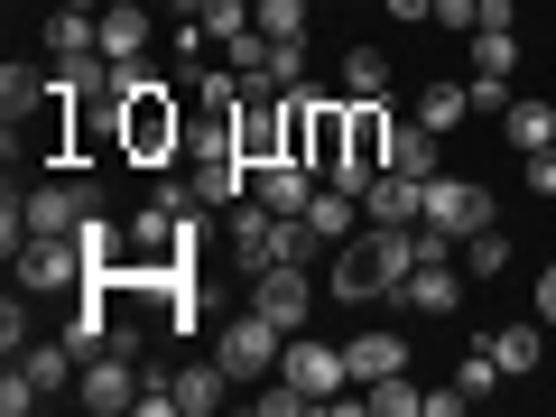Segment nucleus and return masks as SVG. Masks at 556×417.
Segmentation results:
<instances>
[{
    "instance_id": "c9c22d12",
    "label": "nucleus",
    "mask_w": 556,
    "mask_h": 417,
    "mask_svg": "<svg viewBox=\"0 0 556 417\" xmlns=\"http://www.w3.org/2000/svg\"><path fill=\"white\" fill-rule=\"evenodd\" d=\"M529 186H538V195H556V139H547V149H529Z\"/></svg>"
},
{
    "instance_id": "7ed1b4c3",
    "label": "nucleus",
    "mask_w": 556,
    "mask_h": 417,
    "mask_svg": "<svg viewBox=\"0 0 556 417\" xmlns=\"http://www.w3.org/2000/svg\"><path fill=\"white\" fill-rule=\"evenodd\" d=\"M10 269H20L28 298H56V288L93 278V260H84V241H75V232H28L20 251H10Z\"/></svg>"
},
{
    "instance_id": "f257e3e1",
    "label": "nucleus",
    "mask_w": 556,
    "mask_h": 417,
    "mask_svg": "<svg viewBox=\"0 0 556 417\" xmlns=\"http://www.w3.org/2000/svg\"><path fill=\"white\" fill-rule=\"evenodd\" d=\"M408 269H417V232H380V223H371V232H353L334 251L325 278H334V298H399V278H408Z\"/></svg>"
},
{
    "instance_id": "cd10ccee",
    "label": "nucleus",
    "mask_w": 556,
    "mask_h": 417,
    "mask_svg": "<svg viewBox=\"0 0 556 417\" xmlns=\"http://www.w3.org/2000/svg\"><path fill=\"white\" fill-rule=\"evenodd\" d=\"M260 75H269L278 93H306V38H269V56H260Z\"/></svg>"
},
{
    "instance_id": "2f4dec72",
    "label": "nucleus",
    "mask_w": 556,
    "mask_h": 417,
    "mask_svg": "<svg viewBox=\"0 0 556 417\" xmlns=\"http://www.w3.org/2000/svg\"><path fill=\"white\" fill-rule=\"evenodd\" d=\"M251 408H260V417H298V408H316V399H306V390H298V380L278 371V380H269V390H260V399H251Z\"/></svg>"
},
{
    "instance_id": "ea45409f",
    "label": "nucleus",
    "mask_w": 556,
    "mask_h": 417,
    "mask_svg": "<svg viewBox=\"0 0 556 417\" xmlns=\"http://www.w3.org/2000/svg\"><path fill=\"white\" fill-rule=\"evenodd\" d=\"M167 10H177V20H204V10H214V0H167Z\"/></svg>"
},
{
    "instance_id": "79ce46f5",
    "label": "nucleus",
    "mask_w": 556,
    "mask_h": 417,
    "mask_svg": "<svg viewBox=\"0 0 556 417\" xmlns=\"http://www.w3.org/2000/svg\"><path fill=\"white\" fill-rule=\"evenodd\" d=\"M547 204H556V195H547Z\"/></svg>"
},
{
    "instance_id": "f03ea898",
    "label": "nucleus",
    "mask_w": 556,
    "mask_h": 417,
    "mask_svg": "<svg viewBox=\"0 0 556 417\" xmlns=\"http://www.w3.org/2000/svg\"><path fill=\"white\" fill-rule=\"evenodd\" d=\"M112 139H121V159H130V167H167L186 149V102L167 93V84H149V93L121 102V130Z\"/></svg>"
},
{
    "instance_id": "4c0bfd02",
    "label": "nucleus",
    "mask_w": 556,
    "mask_h": 417,
    "mask_svg": "<svg viewBox=\"0 0 556 417\" xmlns=\"http://www.w3.org/2000/svg\"><path fill=\"white\" fill-rule=\"evenodd\" d=\"M437 28H473V0H437Z\"/></svg>"
},
{
    "instance_id": "0eeeda50",
    "label": "nucleus",
    "mask_w": 556,
    "mask_h": 417,
    "mask_svg": "<svg viewBox=\"0 0 556 417\" xmlns=\"http://www.w3.org/2000/svg\"><path fill=\"white\" fill-rule=\"evenodd\" d=\"M278 371L298 380V390L316 399V408H325V399H343V390H353V362H343L334 343H306V334H288V343H278Z\"/></svg>"
},
{
    "instance_id": "7c9ffc66",
    "label": "nucleus",
    "mask_w": 556,
    "mask_h": 417,
    "mask_svg": "<svg viewBox=\"0 0 556 417\" xmlns=\"http://www.w3.org/2000/svg\"><path fill=\"white\" fill-rule=\"evenodd\" d=\"M241 28H260V20H251V0H214V10H204V38H214V47H232Z\"/></svg>"
},
{
    "instance_id": "72a5a7b5",
    "label": "nucleus",
    "mask_w": 556,
    "mask_h": 417,
    "mask_svg": "<svg viewBox=\"0 0 556 417\" xmlns=\"http://www.w3.org/2000/svg\"><path fill=\"white\" fill-rule=\"evenodd\" d=\"M0 343H10V362H20V353H28V316H20V298L0 306Z\"/></svg>"
},
{
    "instance_id": "e433bc0d",
    "label": "nucleus",
    "mask_w": 556,
    "mask_h": 417,
    "mask_svg": "<svg viewBox=\"0 0 556 417\" xmlns=\"http://www.w3.org/2000/svg\"><path fill=\"white\" fill-rule=\"evenodd\" d=\"M529 316H538V325H556V260L538 269V306H529Z\"/></svg>"
},
{
    "instance_id": "1a4fd4ad",
    "label": "nucleus",
    "mask_w": 556,
    "mask_h": 417,
    "mask_svg": "<svg viewBox=\"0 0 556 417\" xmlns=\"http://www.w3.org/2000/svg\"><path fill=\"white\" fill-rule=\"evenodd\" d=\"M186 186H195V204H241L251 195V159H241L232 139L223 149H186Z\"/></svg>"
},
{
    "instance_id": "6e6552de",
    "label": "nucleus",
    "mask_w": 556,
    "mask_h": 417,
    "mask_svg": "<svg viewBox=\"0 0 556 417\" xmlns=\"http://www.w3.org/2000/svg\"><path fill=\"white\" fill-rule=\"evenodd\" d=\"M251 306L278 325V334H298L306 306H316V288H306V260H278V269H260V278H251Z\"/></svg>"
},
{
    "instance_id": "4be33fe9",
    "label": "nucleus",
    "mask_w": 556,
    "mask_h": 417,
    "mask_svg": "<svg viewBox=\"0 0 556 417\" xmlns=\"http://www.w3.org/2000/svg\"><path fill=\"white\" fill-rule=\"evenodd\" d=\"M492 353H501V371H510V380H529V371H538V353H547V325H538V316L501 325V334H492Z\"/></svg>"
},
{
    "instance_id": "4468645a",
    "label": "nucleus",
    "mask_w": 556,
    "mask_h": 417,
    "mask_svg": "<svg viewBox=\"0 0 556 417\" xmlns=\"http://www.w3.org/2000/svg\"><path fill=\"white\" fill-rule=\"evenodd\" d=\"M102 56H149V0H112L102 10Z\"/></svg>"
},
{
    "instance_id": "412c9836",
    "label": "nucleus",
    "mask_w": 556,
    "mask_h": 417,
    "mask_svg": "<svg viewBox=\"0 0 556 417\" xmlns=\"http://www.w3.org/2000/svg\"><path fill=\"white\" fill-rule=\"evenodd\" d=\"M343 102H390V56L380 47H343Z\"/></svg>"
},
{
    "instance_id": "2eb2a0df",
    "label": "nucleus",
    "mask_w": 556,
    "mask_h": 417,
    "mask_svg": "<svg viewBox=\"0 0 556 417\" xmlns=\"http://www.w3.org/2000/svg\"><path fill=\"white\" fill-rule=\"evenodd\" d=\"M47 56H102V20L84 0H65L56 20H47Z\"/></svg>"
},
{
    "instance_id": "58836bf2",
    "label": "nucleus",
    "mask_w": 556,
    "mask_h": 417,
    "mask_svg": "<svg viewBox=\"0 0 556 417\" xmlns=\"http://www.w3.org/2000/svg\"><path fill=\"white\" fill-rule=\"evenodd\" d=\"M390 20H437V0H390Z\"/></svg>"
},
{
    "instance_id": "aec40b11",
    "label": "nucleus",
    "mask_w": 556,
    "mask_h": 417,
    "mask_svg": "<svg viewBox=\"0 0 556 417\" xmlns=\"http://www.w3.org/2000/svg\"><path fill=\"white\" fill-rule=\"evenodd\" d=\"M306 223H316V241H353L362 223V195H343V186H316V204H306Z\"/></svg>"
},
{
    "instance_id": "f704fd0d",
    "label": "nucleus",
    "mask_w": 556,
    "mask_h": 417,
    "mask_svg": "<svg viewBox=\"0 0 556 417\" xmlns=\"http://www.w3.org/2000/svg\"><path fill=\"white\" fill-rule=\"evenodd\" d=\"M519 20V0H473V28H510ZM473 28H464V38H473Z\"/></svg>"
},
{
    "instance_id": "dca6fc26",
    "label": "nucleus",
    "mask_w": 556,
    "mask_h": 417,
    "mask_svg": "<svg viewBox=\"0 0 556 417\" xmlns=\"http://www.w3.org/2000/svg\"><path fill=\"white\" fill-rule=\"evenodd\" d=\"M501 130H510V149L529 159V149H547V139H556V102L547 93H519L510 112H501Z\"/></svg>"
},
{
    "instance_id": "9d476101",
    "label": "nucleus",
    "mask_w": 556,
    "mask_h": 417,
    "mask_svg": "<svg viewBox=\"0 0 556 417\" xmlns=\"http://www.w3.org/2000/svg\"><path fill=\"white\" fill-rule=\"evenodd\" d=\"M362 214H371L380 232H417V223H427V186L399 177V167H380V177L362 186Z\"/></svg>"
},
{
    "instance_id": "b1692460",
    "label": "nucleus",
    "mask_w": 556,
    "mask_h": 417,
    "mask_svg": "<svg viewBox=\"0 0 556 417\" xmlns=\"http://www.w3.org/2000/svg\"><path fill=\"white\" fill-rule=\"evenodd\" d=\"M455 260H464V278H501V269H510V232H501V223H482V232L455 241Z\"/></svg>"
},
{
    "instance_id": "a211bd4d",
    "label": "nucleus",
    "mask_w": 556,
    "mask_h": 417,
    "mask_svg": "<svg viewBox=\"0 0 556 417\" xmlns=\"http://www.w3.org/2000/svg\"><path fill=\"white\" fill-rule=\"evenodd\" d=\"M343 362H353V390H362V380L408 371V343H399V334H353V343H343Z\"/></svg>"
},
{
    "instance_id": "393cba45",
    "label": "nucleus",
    "mask_w": 556,
    "mask_h": 417,
    "mask_svg": "<svg viewBox=\"0 0 556 417\" xmlns=\"http://www.w3.org/2000/svg\"><path fill=\"white\" fill-rule=\"evenodd\" d=\"M362 408L371 417H427V390H408V371H390V380H362Z\"/></svg>"
},
{
    "instance_id": "473e14b6",
    "label": "nucleus",
    "mask_w": 556,
    "mask_h": 417,
    "mask_svg": "<svg viewBox=\"0 0 556 417\" xmlns=\"http://www.w3.org/2000/svg\"><path fill=\"white\" fill-rule=\"evenodd\" d=\"M38 399H47V390H38V380L20 371V362H10V380H0V408H10V417H28V408H38Z\"/></svg>"
},
{
    "instance_id": "39448f33",
    "label": "nucleus",
    "mask_w": 556,
    "mask_h": 417,
    "mask_svg": "<svg viewBox=\"0 0 556 417\" xmlns=\"http://www.w3.org/2000/svg\"><path fill=\"white\" fill-rule=\"evenodd\" d=\"M139 390H149V371H139V353H130V343L93 353V362H84V380H75V399H84L93 417H121V408H139Z\"/></svg>"
},
{
    "instance_id": "a19ab883",
    "label": "nucleus",
    "mask_w": 556,
    "mask_h": 417,
    "mask_svg": "<svg viewBox=\"0 0 556 417\" xmlns=\"http://www.w3.org/2000/svg\"><path fill=\"white\" fill-rule=\"evenodd\" d=\"M102 10H112V0H102Z\"/></svg>"
},
{
    "instance_id": "20e7f679",
    "label": "nucleus",
    "mask_w": 556,
    "mask_h": 417,
    "mask_svg": "<svg viewBox=\"0 0 556 417\" xmlns=\"http://www.w3.org/2000/svg\"><path fill=\"white\" fill-rule=\"evenodd\" d=\"M278 343H288V334H278V325L260 316V306H241V316L223 325V343H214V362H223V371L241 380V390H251V380H269V371H278Z\"/></svg>"
},
{
    "instance_id": "c756f323",
    "label": "nucleus",
    "mask_w": 556,
    "mask_h": 417,
    "mask_svg": "<svg viewBox=\"0 0 556 417\" xmlns=\"http://www.w3.org/2000/svg\"><path fill=\"white\" fill-rule=\"evenodd\" d=\"M260 38H306V0H251Z\"/></svg>"
},
{
    "instance_id": "9b49d317",
    "label": "nucleus",
    "mask_w": 556,
    "mask_h": 417,
    "mask_svg": "<svg viewBox=\"0 0 556 417\" xmlns=\"http://www.w3.org/2000/svg\"><path fill=\"white\" fill-rule=\"evenodd\" d=\"M316 167H306V159H269V167H251V195L260 204H269V214H306V204H316Z\"/></svg>"
},
{
    "instance_id": "bb28decb",
    "label": "nucleus",
    "mask_w": 556,
    "mask_h": 417,
    "mask_svg": "<svg viewBox=\"0 0 556 417\" xmlns=\"http://www.w3.org/2000/svg\"><path fill=\"white\" fill-rule=\"evenodd\" d=\"M464 112H473V84H427V93H417V121H427V130H437V139L455 130Z\"/></svg>"
},
{
    "instance_id": "ddd939ff",
    "label": "nucleus",
    "mask_w": 556,
    "mask_h": 417,
    "mask_svg": "<svg viewBox=\"0 0 556 417\" xmlns=\"http://www.w3.org/2000/svg\"><path fill=\"white\" fill-rule=\"evenodd\" d=\"M455 298H464L455 251H445V260H417V269L399 278V306H417V316H455Z\"/></svg>"
},
{
    "instance_id": "423d86ee",
    "label": "nucleus",
    "mask_w": 556,
    "mask_h": 417,
    "mask_svg": "<svg viewBox=\"0 0 556 417\" xmlns=\"http://www.w3.org/2000/svg\"><path fill=\"white\" fill-rule=\"evenodd\" d=\"M492 223V186L482 177H427V232H445V241H464V232H482Z\"/></svg>"
},
{
    "instance_id": "c85d7f7f",
    "label": "nucleus",
    "mask_w": 556,
    "mask_h": 417,
    "mask_svg": "<svg viewBox=\"0 0 556 417\" xmlns=\"http://www.w3.org/2000/svg\"><path fill=\"white\" fill-rule=\"evenodd\" d=\"M501 380H510V371H501V353H492V343H482V353H464V362H455V390H464V399H492Z\"/></svg>"
},
{
    "instance_id": "f8f14e48",
    "label": "nucleus",
    "mask_w": 556,
    "mask_h": 417,
    "mask_svg": "<svg viewBox=\"0 0 556 417\" xmlns=\"http://www.w3.org/2000/svg\"><path fill=\"white\" fill-rule=\"evenodd\" d=\"M93 214H102V204L84 195L75 177H47L38 195H28V232H84V223H93Z\"/></svg>"
},
{
    "instance_id": "f3484780",
    "label": "nucleus",
    "mask_w": 556,
    "mask_h": 417,
    "mask_svg": "<svg viewBox=\"0 0 556 417\" xmlns=\"http://www.w3.org/2000/svg\"><path fill=\"white\" fill-rule=\"evenodd\" d=\"M223 399H232V371H223V362H186L177 371V408L186 417H214Z\"/></svg>"
},
{
    "instance_id": "a878e982",
    "label": "nucleus",
    "mask_w": 556,
    "mask_h": 417,
    "mask_svg": "<svg viewBox=\"0 0 556 417\" xmlns=\"http://www.w3.org/2000/svg\"><path fill=\"white\" fill-rule=\"evenodd\" d=\"M473 75L482 84H510L519 75V38H510V28H473Z\"/></svg>"
},
{
    "instance_id": "5701e85b",
    "label": "nucleus",
    "mask_w": 556,
    "mask_h": 417,
    "mask_svg": "<svg viewBox=\"0 0 556 417\" xmlns=\"http://www.w3.org/2000/svg\"><path fill=\"white\" fill-rule=\"evenodd\" d=\"M47 84H56V65H0V112L28 121V112L47 102Z\"/></svg>"
},
{
    "instance_id": "6ab92c4d",
    "label": "nucleus",
    "mask_w": 556,
    "mask_h": 417,
    "mask_svg": "<svg viewBox=\"0 0 556 417\" xmlns=\"http://www.w3.org/2000/svg\"><path fill=\"white\" fill-rule=\"evenodd\" d=\"M390 167L399 177H437V130H427V121H390Z\"/></svg>"
}]
</instances>
